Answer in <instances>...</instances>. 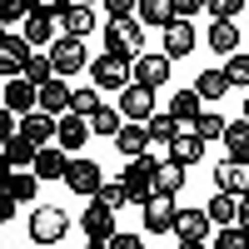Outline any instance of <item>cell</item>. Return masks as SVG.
Masks as SVG:
<instances>
[{
    "instance_id": "1",
    "label": "cell",
    "mask_w": 249,
    "mask_h": 249,
    "mask_svg": "<svg viewBox=\"0 0 249 249\" xmlns=\"http://www.w3.org/2000/svg\"><path fill=\"white\" fill-rule=\"evenodd\" d=\"M90 80L100 90H124V85H135V60L100 50V60H90Z\"/></svg>"
},
{
    "instance_id": "2",
    "label": "cell",
    "mask_w": 249,
    "mask_h": 249,
    "mask_svg": "<svg viewBox=\"0 0 249 249\" xmlns=\"http://www.w3.org/2000/svg\"><path fill=\"white\" fill-rule=\"evenodd\" d=\"M140 45H144V25L130 15V20H110L105 25V50L110 55H124V60H140Z\"/></svg>"
},
{
    "instance_id": "3",
    "label": "cell",
    "mask_w": 249,
    "mask_h": 249,
    "mask_svg": "<svg viewBox=\"0 0 249 249\" xmlns=\"http://www.w3.org/2000/svg\"><path fill=\"white\" fill-rule=\"evenodd\" d=\"M50 60H55V75H80V70H90V50H85V40L80 35H60L55 45H50Z\"/></svg>"
},
{
    "instance_id": "4",
    "label": "cell",
    "mask_w": 249,
    "mask_h": 249,
    "mask_svg": "<svg viewBox=\"0 0 249 249\" xmlns=\"http://www.w3.org/2000/svg\"><path fill=\"white\" fill-rule=\"evenodd\" d=\"M65 234H70V214H65V210L40 204V210L30 214V239H35V244H60Z\"/></svg>"
},
{
    "instance_id": "5",
    "label": "cell",
    "mask_w": 249,
    "mask_h": 249,
    "mask_svg": "<svg viewBox=\"0 0 249 249\" xmlns=\"http://www.w3.org/2000/svg\"><path fill=\"white\" fill-rule=\"evenodd\" d=\"M155 170L160 164L150 160V155H140V160H130L124 164V184H130V195H135V204H144V199H155Z\"/></svg>"
},
{
    "instance_id": "6",
    "label": "cell",
    "mask_w": 249,
    "mask_h": 249,
    "mask_svg": "<svg viewBox=\"0 0 249 249\" xmlns=\"http://www.w3.org/2000/svg\"><path fill=\"white\" fill-rule=\"evenodd\" d=\"M65 184H70V195H80V199H95L100 190H105V175H100V164H95V160H80V155H75V164H70Z\"/></svg>"
},
{
    "instance_id": "7",
    "label": "cell",
    "mask_w": 249,
    "mask_h": 249,
    "mask_svg": "<svg viewBox=\"0 0 249 249\" xmlns=\"http://www.w3.org/2000/svg\"><path fill=\"white\" fill-rule=\"evenodd\" d=\"M210 230H214L210 210H184V204H179V214H175V239L179 244H204Z\"/></svg>"
},
{
    "instance_id": "8",
    "label": "cell",
    "mask_w": 249,
    "mask_h": 249,
    "mask_svg": "<svg viewBox=\"0 0 249 249\" xmlns=\"http://www.w3.org/2000/svg\"><path fill=\"white\" fill-rule=\"evenodd\" d=\"M140 214H144V234H175V214H179V204L164 199V195H155V199L140 204Z\"/></svg>"
},
{
    "instance_id": "9",
    "label": "cell",
    "mask_w": 249,
    "mask_h": 249,
    "mask_svg": "<svg viewBox=\"0 0 249 249\" xmlns=\"http://www.w3.org/2000/svg\"><path fill=\"white\" fill-rule=\"evenodd\" d=\"M30 40L25 35H15V30H5V40H0V70H5V80H15V75H25V65H30Z\"/></svg>"
},
{
    "instance_id": "10",
    "label": "cell",
    "mask_w": 249,
    "mask_h": 249,
    "mask_svg": "<svg viewBox=\"0 0 249 249\" xmlns=\"http://www.w3.org/2000/svg\"><path fill=\"white\" fill-rule=\"evenodd\" d=\"M5 110H10V115H20V120L35 115V110H40V85H30L25 75L5 80Z\"/></svg>"
},
{
    "instance_id": "11",
    "label": "cell",
    "mask_w": 249,
    "mask_h": 249,
    "mask_svg": "<svg viewBox=\"0 0 249 249\" xmlns=\"http://www.w3.org/2000/svg\"><path fill=\"white\" fill-rule=\"evenodd\" d=\"M80 230H85V239H115V210L105 199H90L80 214Z\"/></svg>"
},
{
    "instance_id": "12",
    "label": "cell",
    "mask_w": 249,
    "mask_h": 249,
    "mask_svg": "<svg viewBox=\"0 0 249 249\" xmlns=\"http://www.w3.org/2000/svg\"><path fill=\"white\" fill-rule=\"evenodd\" d=\"M150 124H144V120H124V130L115 135V150L124 155V160H140V155H150Z\"/></svg>"
},
{
    "instance_id": "13",
    "label": "cell",
    "mask_w": 249,
    "mask_h": 249,
    "mask_svg": "<svg viewBox=\"0 0 249 249\" xmlns=\"http://www.w3.org/2000/svg\"><path fill=\"white\" fill-rule=\"evenodd\" d=\"M90 120L85 115H60V135H55V144H60V150H65V155H80V150H85V144H90Z\"/></svg>"
},
{
    "instance_id": "14",
    "label": "cell",
    "mask_w": 249,
    "mask_h": 249,
    "mask_svg": "<svg viewBox=\"0 0 249 249\" xmlns=\"http://www.w3.org/2000/svg\"><path fill=\"white\" fill-rule=\"evenodd\" d=\"M120 115L124 120H150L155 115V90L150 85H124L120 90Z\"/></svg>"
},
{
    "instance_id": "15",
    "label": "cell",
    "mask_w": 249,
    "mask_h": 249,
    "mask_svg": "<svg viewBox=\"0 0 249 249\" xmlns=\"http://www.w3.org/2000/svg\"><path fill=\"white\" fill-rule=\"evenodd\" d=\"M214 190H230V195H249V160H224L214 164Z\"/></svg>"
},
{
    "instance_id": "16",
    "label": "cell",
    "mask_w": 249,
    "mask_h": 249,
    "mask_svg": "<svg viewBox=\"0 0 249 249\" xmlns=\"http://www.w3.org/2000/svg\"><path fill=\"white\" fill-rule=\"evenodd\" d=\"M170 65H175V60L164 55V50L160 55H140L135 60V85H150V90L155 85H170Z\"/></svg>"
},
{
    "instance_id": "17",
    "label": "cell",
    "mask_w": 249,
    "mask_h": 249,
    "mask_svg": "<svg viewBox=\"0 0 249 249\" xmlns=\"http://www.w3.org/2000/svg\"><path fill=\"white\" fill-rule=\"evenodd\" d=\"M70 105H75V90L65 85V75H55L50 80V85H40V110H45V115H70Z\"/></svg>"
},
{
    "instance_id": "18",
    "label": "cell",
    "mask_w": 249,
    "mask_h": 249,
    "mask_svg": "<svg viewBox=\"0 0 249 249\" xmlns=\"http://www.w3.org/2000/svg\"><path fill=\"white\" fill-rule=\"evenodd\" d=\"M20 135H25L30 144H40V150H45V144H55V135H60V120L45 115V110H35V115L20 120Z\"/></svg>"
},
{
    "instance_id": "19",
    "label": "cell",
    "mask_w": 249,
    "mask_h": 249,
    "mask_svg": "<svg viewBox=\"0 0 249 249\" xmlns=\"http://www.w3.org/2000/svg\"><path fill=\"white\" fill-rule=\"evenodd\" d=\"M70 164H75V160L60 150V144H45V150L35 155V164H30V170H35L40 179H65V175H70Z\"/></svg>"
},
{
    "instance_id": "20",
    "label": "cell",
    "mask_w": 249,
    "mask_h": 249,
    "mask_svg": "<svg viewBox=\"0 0 249 249\" xmlns=\"http://www.w3.org/2000/svg\"><path fill=\"white\" fill-rule=\"evenodd\" d=\"M170 115L184 124V130H195V120L204 115V95L190 85V90H175V100H170Z\"/></svg>"
},
{
    "instance_id": "21",
    "label": "cell",
    "mask_w": 249,
    "mask_h": 249,
    "mask_svg": "<svg viewBox=\"0 0 249 249\" xmlns=\"http://www.w3.org/2000/svg\"><path fill=\"white\" fill-rule=\"evenodd\" d=\"M195 45H199V35H195L190 20H175V25L164 30V55H170V60H184Z\"/></svg>"
},
{
    "instance_id": "22",
    "label": "cell",
    "mask_w": 249,
    "mask_h": 249,
    "mask_svg": "<svg viewBox=\"0 0 249 249\" xmlns=\"http://www.w3.org/2000/svg\"><path fill=\"white\" fill-rule=\"evenodd\" d=\"M144 124H150V140H155L150 150H164V155H170V144H175V135L184 130V124H179V120H175L170 110H155V115L144 120Z\"/></svg>"
},
{
    "instance_id": "23",
    "label": "cell",
    "mask_w": 249,
    "mask_h": 249,
    "mask_svg": "<svg viewBox=\"0 0 249 249\" xmlns=\"http://www.w3.org/2000/svg\"><path fill=\"white\" fill-rule=\"evenodd\" d=\"M184 164L179 160H160V170H155V195H164V199H179V190H184Z\"/></svg>"
},
{
    "instance_id": "24",
    "label": "cell",
    "mask_w": 249,
    "mask_h": 249,
    "mask_svg": "<svg viewBox=\"0 0 249 249\" xmlns=\"http://www.w3.org/2000/svg\"><path fill=\"white\" fill-rule=\"evenodd\" d=\"M204 144H210V140H199V130H179L164 160H179V164H199V160H204Z\"/></svg>"
},
{
    "instance_id": "25",
    "label": "cell",
    "mask_w": 249,
    "mask_h": 249,
    "mask_svg": "<svg viewBox=\"0 0 249 249\" xmlns=\"http://www.w3.org/2000/svg\"><path fill=\"white\" fill-rule=\"evenodd\" d=\"M204 45H210L214 55H239V30H234V20H214L210 25V35H204Z\"/></svg>"
},
{
    "instance_id": "26",
    "label": "cell",
    "mask_w": 249,
    "mask_h": 249,
    "mask_svg": "<svg viewBox=\"0 0 249 249\" xmlns=\"http://www.w3.org/2000/svg\"><path fill=\"white\" fill-rule=\"evenodd\" d=\"M204 210H210V219L219 224V230H224V224H239V195H230V190H214Z\"/></svg>"
},
{
    "instance_id": "27",
    "label": "cell",
    "mask_w": 249,
    "mask_h": 249,
    "mask_svg": "<svg viewBox=\"0 0 249 249\" xmlns=\"http://www.w3.org/2000/svg\"><path fill=\"white\" fill-rule=\"evenodd\" d=\"M135 20H140V25H160V30H170L179 15H175V5H170V0H140Z\"/></svg>"
},
{
    "instance_id": "28",
    "label": "cell",
    "mask_w": 249,
    "mask_h": 249,
    "mask_svg": "<svg viewBox=\"0 0 249 249\" xmlns=\"http://www.w3.org/2000/svg\"><path fill=\"white\" fill-rule=\"evenodd\" d=\"M5 195H10L15 204H35V195H40V175H35V170H15L10 184H5Z\"/></svg>"
},
{
    "instance_id": "29",
    "label": "cell",
    "mask_w": 249,
    "mask_h": 249,
    "mask_svg": "<svg viewBox=\"0 0 249 249\" xmlns=\"http://www.w3.org/2000/svg\"><path fill=\"white\" fill-rule=\"evenodd\" d=\"M20 35H25L30 45H55V15H40V10H30V20L20 25Z\"/></svg>"
},
{
    "instance_id": "30",
    "label": "cell",
    "mask_w": 249,
    "mask_h": 249,
    "mask_svg": "<svg viewBox=\"0 0 249 249\" xmlns=\"http://www.w3.org/2000/svg\"><path fill=\"white\" fill-rule=\"evenodd\" d=\"M35 155H40V144H30V140L20 135V130H15V135L5 140V160L15 164V170H25V164H35Z\"/></svg>"
},
{
    "instance_id": "31",
    "label": "cell",
    "mask_w": 249,
    "mask_h": 249,
    "mask_svg": "<svg viewBox=\"0 0 249 249\" xmlns=\"http://www.w3.org/2000/svg\"><path fill=\"white\" fill-rule=\"evenodd\" d=\"M224 150H230V160H249V120H230Z\"/></svg>"
},
{
    "instance_id": "32",
    "label": "cell",
    "mask_w": 249,
    "mask_h": 249,
    "mask_svg": "<svg viewBox=\"0 0 249 249\" xmlns=\"http://www.w3.org/2000/svg\"><path fill=\"white\" fill-rule=\"evenodd\" d=\"M195 90H199L204 100H219V95H230V75H224V70L214 65V70H204V75H195Z\"/></svg>"
},
{
    "instance_id": "33",
    "label": "cell",
    "mask_w": 249,
    "mask_h": 249,
    "mask_svg": "<svg viewBox=\"0 0 249 249\" xmlns=\"http://www.w3.org/2000/svg\"><path fill=\"white\" fill-rule=\"evenodd\" d=\"M60 20H65V35H80V40L95 30V10H90V5H70Z\"/></svg>"
},
{
    "instance_id": "34",
    "label": "cell",
    "mask_w": 249,
    "mask_h": 249,
    "mask_svg": "<svg viewBox=\"0 0 249 249\" xmlns=\"http://www.w3.org/2000/svg\"><path fill=\"white\" fill-rule=\"evenodd\" d=\"M90 130H95V135H110V140H115V135L124 130V115H120V105H115V110H110V105H100V110L90 115Z\"/></svg>"
},
{
    "instance_id": "35",
    "label": "cell",
    "mask_w": 249,
    "mask_h": 249,
    "mask_svg": "<svg viewBox=\"0 0 249 249\" xmlns=\"http://www.w3.org/2000/svg\"><path fill=\"white\" fill-rule=\"evenodd\" d=\"M25 80H30V85H50V80H55V60H50V50H35V55H30Z\"/></svg>"
},
{
    "instance_id": "36",
    "label": "cell",
    "mask_w": 249,
    "mask_h": 249,
    "mask_svg": "<svg viewBox=\"0 0 249 249\" xmlns=\"http://www.w3.org/2000/svg\"><path fill=\"white\" fill-rule=\"evenodd\" d=\"M195 130H199V140H224V130H230V120H224L219 110H204V115L195 120Z\"/></svg>"
},
{
    "instance_id": "37",
    "label": "cell",
    "mask_w": 249,
    "mask_h": 249,
    "mask_svg": "<svg viewBox=\"0 0 249 249\" xmlns=\"http://www.w3.org/2000/svg\"><path fill=\"white\" fill-rule=\"evenodd\" d=\"M95 199H105L110 210H124V204H135V195H130V184H124V179H105V190H100Z\"/></svg>"
},
{
    "instance_id": "38",
    "label": "cell",
    "mask_w": 249,
    "mask_h": 249,
    "mask_svg": "<svg viewBox=\"0 0 249 249\" xmlns=\"http://www.w3.org/2000/svg\"><path fill=\"white\" fill-rule=\"evenodd\" d=\"M100 110V85H75V105H70V115H95Z\"/></svg>"
},
{
    "instance_id": "39",
    "label": "cell",
    "mask_w": 249,
    "mask_h": 249,
    "mask_svg": "<svg viewBox=\"0 0 249 249\" xmlns=\"http://www.w3.org/2000/svg\"><path fill=\"white\" fill-rule=\"evenodd\" d=\"M30 10H35V0H0V20H5V25H15V20L25 25Z\"/></svg>"
},
{
    "instance_id": "40",
    "label": "cell",
    "mask_w": 249,
    "mask_h": 249,
    "mask_svg": "<svg viewBox=\"0 0 249 249\" xmlns=\"http://www.w3.org/2000/svg\"><path fill=\"white\" fill-rule=\"evenodd\" d=\"M214 249H249V230H244V224H224Z\"/></svg>"
},
{
    "instance_id": "41",
    "label": "cell",
    "mask_w": 249,
    "mask_h": 249,
    "mask_svg": "<svg viewBox=\"0 0 249 249\" xmlns=\"http://www.w3.org/2000/svg\"><path fill=\"white\" fill-rule=\"evenodd\" d=\"M224 75H230V85H249V55H230Z\"/></svg>"
},
{
    "instance_id": "42",
    "label": "cell",
    "mask_w": 249,
    "mask_h": 249,
    "mask_svg": "<svg viewBox=\"0 0 249 249\" xmlns=\"http://www.w3.org/2000/svg\"><path fill=\"white\" fill-rule=\"evenodd\" d=\"M204 10H210L214 20H234L244 10V0H204Z\"/></svg>"
},
{
    "instance_id": "43",
    "label": "cell",
    "mask_w": 249,
    "mask_h": 249,
    "mask_svg": "<svg viewBox=\"0 0 249 249\" xmlns=\"http://www.w3.org/2000/svg\"><path fill=\"white\" fill-rule=\"evenodd\" d=\"M100 5H105L110 20H130V15L140 10V0H100Z\"/></svg>"
},
{
    "instance_id": "44",
    "label": "cell",
    "mask_w": 249,
    "mask_h": 249,
    "mask_svg": "<svg viewBox=\"0 0 249 249\" xmlns=\"http://www.w3.org/2000/svg\"><path fill=\"white\" fill-rule=\"evenodd\" d=\"M170 5H175V15H179V20H190L195 10H204V0H170Z\"/></svg>"
},
{
    "instance_id": "45",
    "label": "cell",
    "mask_w": 249,
    "mask_h": 249,
    "mask_svg": "<svg viewBox=\"0 0 249 249\" xmlns=\"http://www.w3.org/2000/svg\"><path fill=\"white\" fill-rule=\"evenodd\" d=\"M110 249H144V244H140V234H115Z\"/></svg>"
},
{
    "instance_id": "46",
    "label": "cell",
    "mask_w": 249,
    "mask_h": 249,
    "mask_svg": "<svg viewBox=\"0 0 249 249\" xmlns=\"http://www.w3.org/2000/svg\"><path fill=\"white\" fill-rule=\"evenodd\" d=\"M239 224H244V230H249V195L239 199Z\"/></svg>"
},
{
    "instance_id": "47",
    "label": "cell",
    "mask_w": 249,
    "mask_h": 249,
    "mask_svg": "<svg viewBox=\"0 0 249 249\" xmlns=\"http://www.w3.org/2000/svg\"><path fill=\"white\" fill-rule=\"evenodd\" d=\"M80 249H110V239H90V244H80Z\"/></svg>"
},
{
    "instance_id": "48",
    "label": "cell",
    "mask_w": 249,
    "mask_h": 249,
    "mask_svg": "<svg viewBox=\"0 0 249 249\" xmlns=\"http://www.w3.org/2000/svg\"><path fill=\"white\" fill-rule=\"evenodd\" d=\"M179 249H214V244H210V239H204V244H179Z\"/></svg>"
},
{
    "instance_id": "49",
    "label": "cell",
    "mask_w": 249,
    "mask_h": 249,
    "mask_svg": "<svg viewBox=\"0 0 249 249\" xmlns=\"http://www.w3.org/2000/svg\"><path fill=\"white\" fill-rule=\"evenodd\" d=\"M70 5H95V0H70Z\"/></svg>"
},
{
    "instance_id": "50",
    "label": "cell",
    "mask_w": 249,
    "mask_h": 249,
    "mask_svg": "<svg viewBox=\"0 0 249 249\" xmlns=\"http://www.w3.org/2000/svg\"><path fill=\"white\" fill-rule=\"evenodd\" d=\"M244 120H249V100H244Z\"/></svg>"
}]
</instances>
